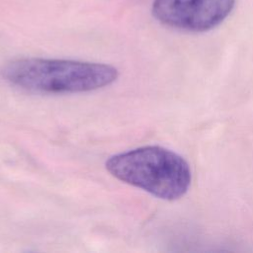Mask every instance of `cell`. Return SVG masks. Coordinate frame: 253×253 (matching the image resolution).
Segmentation results:
<instances>
[{"instance_id":"cell-1","label":"cell","mask_w":253,"mask_h":253,"mask_svg":"<svg viewBox=\"0 0 253 253\" xmlns=\"http://www.w3.org/2000/svg\"><path fill=\"white\" fill-rule=\"evenodd\" d=\"M0 74L9 83L41 93H78L110 85L118 78L112 65L64 59L21 58L7 62Z\"/></svg>"},{"instance_id":"cell-2","label":"cell","mask_w":253,"mask_h":253,"mask_svg":"<svg viewBox=\"0 0 253 253\" xmlns=\"http://www.w3.org/2000/svg\"><path fill=\"white\" fill-rule=\"evenodd\" d=\"M119 180L166 201L182 198L192 180L190 165L179 154L157 145L116 154L106 162Z\"/></svg>"},{"instance_id":"cell-3","label":"cell","mask_w":253,"mask_h":253,"mask_svg":"<svg viewBox=\"0 0 253 253\" xmlns=\"http://www.w3.org/2000/svg\"><path fill=\"white\" fill-rule=\"evenodd\" d=\"M235 0H154L153 16L163 25L187 32H206L218 26Z\"/></svg>"}]
</instances>
